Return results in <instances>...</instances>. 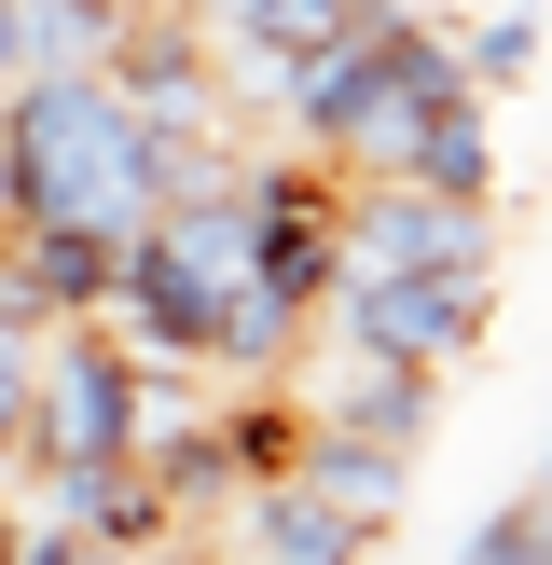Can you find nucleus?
I'll use <instances>...</instances> for the list:
<instances>
[{"instance_id":"nucleus-1","label":"nucleus","mask_w":552,"mask_h":565,"mask_svg":"<svg viewBox=\"0 0 552 565\" xmlns=\"http://www.w3.org/2000/svg\"><path fill=\"white\" fill-rule=\"evenodd\" d=\"M0 180L14 221H83V235H138L166 207V152L138 110H110L97 70H28L0 83Z\"/></svg>"},{"instance_id":"nucleus-2","label":"nucleus","mask_w":552,"mask_h":565,"mask_svg":"<svg viewBox=\"0 0 552 565\" xmlns=\"http://www.w3.org/2000/svg\"><path fill=\"white\" fill-rule=\"evenodd\" d=\"M318 331L346 359H414V373H456L497 331V276H401V263H331Z\"/></svg>"},{"instance_id":"nucleus-3","label":"nucleus","mask_w":552,"mask_h":565,"mask_svg":"<svg viewBox=\"0 0 552 565\" xmlns=\"http://www.w3.org/2000/svg\"><path fill=\"white\" fill-rule=\"evenodd\" d=\"M138 359L110 345L97 318H55L42 345H28V414H14V456L28 469H83V456H125L138 428Z\"/></svg>"},{"instance_id":"nucleus-4","label":"nucleus","mask_w":552,"mask_h":565,"mask_svg":"<svg viewBox=\"0 0 552 565\" xmlns=\"http://www.w3.org/2000/svg\"><path fill=\"white\" fill-rule=\"evenodd\" d=\"M346 180H414L442 207H497V110L469 83H386V110L359 125Z\"/></svg>"},{"instance_id":"nucleus-5","label":"nucleus","mask_w":552,"mask_h":565,"mask_svg":"<svg viewBox=\"0 0 552 565\" xmlns=\"http://www.w3.org/2000/svg\"><path fill=\"white\" fill-rule=\"evenodd\" d=\"M346 263L497 276V207H442V193H414V180H346Z\"/></svg>"},{"instance_id":"nucleus-6","label":"nucleus","mask_w":552,"mask_h":565,"mask_svg":"<svg viewBox=\"0 0 552 565\" xmlns=\"http://www.w3.org/2000/svg\"><path fill=\"white\" fill-rule=\"evenodd\" d=\"M180 14H193V42H221V55H235L221 83H235V110H248V97H263L276 70L331 55V42H346L359 14H373V0H180Z\"/></svg>"},{"instance_id":"nucleus-7","label":"nucleus","mask_w":552,"mask_h":565,"mask_svg":"<svg viewBox=\"0 0 552 565\" xmlns=\"http://www.w3.org/2000/svg\"><path fill=\"white\" fill-rule=\"evenodd\" d=\"M221 552H235V565H373V539H359V524H331L304 483H235Z\"/></svg>"},{"instance_id":"nucleus-8","label":"nucleus","mask_w":552,"mask_h":565,"mask_svg":"<svg viewBox=\"0 0 552 565\" xmlns=\"http://www.w3.org/2000/svg\"><path fill=\"white\" fill-rule=\"evenodd\" d=\"M304 428H331V441H386V456H428V428H442V373H414V359H346V386H331Z\"/></svg>"},{"instance_id":"nucleus-9","label":"nucleus","mask_w":552,"mask_h":565,"mask_svg":"<svg viewBox=\"0 0 552 565\" xmlns=\"http://www.w3.org/2000/svg\"><path fill=\"white\" fill-rule=\"evenodd\" d=\"M290 483L318 497L331 524H359V539H401V497H414V456H386V441H331V428H304V456H290Z\"/></svg>"},{"instance_id":"nucleus-10","label":"nucleus","mask_w":552,"mask_h":565,"mask_svg":"<svg viewBox=\"0 0 552 565\" xmlns=\"http://www.w3.org/2000/svg\"><path fill=\"white\" fill-rule=\"evenodd\" d=\"M442 55H456V83L484 110H524V97H539V0H497V14L442 28Z\"/></svg>"},{"instance_id":"nucleus-11","label":"nucleus","mask_w":552,"mask_h":565,"mask_svg":"<svg viewBox=\"0 0 552 565\" xmlns=\"http://www.w3.org/2000/svg\"><path fill=\"white\" fill-rule=\"evenodd\" d=\"M110 0H14V70H97L110 55Z\"/></svg>"},{"instance_id":"nucleus-12","label":"nucleus","mask_w":552,"mask_h":565,"mask_svg":"<svg viewBox=\"0 0 552 565\" xmlns=\"http://www.w3.org/2000/svg\"><path fill=\"white\" fill-rule=\"evenodd\" d=\"M456 565H552V497H539V483H511V497H497V511L456 539Z\"/></svg>"},{"instance_id":"nucleus-13","label":"nucleus","mask_w":552,"mask_h":565,"mask_svg":"<svg viewBox=\"0 0 552 565\" xmlns=\"http://www.w3.org/2000/svg\"><path fill=\"white\" fill-rule=\"evenodd\" d=\"M0 565H152V552H97V539H70V524L14 511V524H0Z\"/></svg>"},{"instance_id":"nucleus-14","label":"nucleus","mask_w":552,"mask_h":565,"mask_svg":"<svg viewBox=\"0 0 552 565\" xmlns=\"http://www.w3.org/2000/svg\"><path fill=\"white\" fill-rule=\"evenodd\" d=\"M0 524H14V483H0Z\"/></svg>"},{"instance_id":"nucleus-15","label":"nucleus","mask_w":552,"mask_h":565,"mask_svg":"<svg viewBox=\"0 0 552 565\" xmlns=\"http://www.w3.org/2000/svg\"><path fill=\"white\" fill-rule=\"evenodd\" d=\"M386 14H414V0H386Z\"/></svg>"}]
</instances>
